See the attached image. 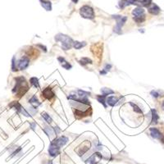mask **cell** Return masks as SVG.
<instances>
[{
	"instance_id": "obj_1",
	"label": "cell",
	"mask_w": 164,
	"mask_h": 164,
	"mask_svg": "<svg viewBox=\"0 0 164 164\" xmlns=\"http://www.w3.org/2000/svg\"><path fill=\"white\" fill-rule=\"evenodd\" d=\"M16 85L12 90V93L17 97H22L29 90V85L24 76H18L15 78Z\"/></svg>"
},
{
	"instance_id": "obj_2",
	"label": "cell",
	"mask_w": 164,
	"mask_h": 164,
	"mask_svg": "<svg viewBox=\"0 0 164 164\" xmlns=\"http://www.w3.org/2000/svg\"><path fill=\"white\" fill-rule=\"evenodd\" d=\"M55 40L57 42L62 43V48L63 50H69L73 47V40L70 36H68L67 35L59 33L55 36Z\"/></svg>"
},
{
	"instance_id": "obj_3",
	"label": "cell",
	"mask_w": 164,
	"mask_h": 164,
	"mask_svg": "<svg viewBox=\"0 0 164 164\" xmlns=\"http://www.w3.org/2000/svg\"><path fill=\"white\" fill-rule=\"evenodd\" d=\"M113 18H114L117 21V25L114 27V30L113 31L117 33V35H121L122 34V27L124 26V24L126 23V21H127V17H125V16H121V15H113Z\"/></svg>"
},
{
	"instance_id": "obj_4",
	"label": "cell",
	"mask_w": 164,
	"mask_h": 164,
	"mask_svg": "<svg viewBox=\"0 0 164 164\" xmlns=\"http://www.w3.org/2000/svg\"><path fill=\"white\" fill-rule=\"evenodd\" d=\"M80 14L82 17H84L85 19H94V9L92 8L91 7L85 5L83 6L80 9Z\"/></svg>"
},
{
	"instance_id": "obj_5",
	"label": "cell",
	"mask_w": 164,
	"mask_h": 164,
	"mask_svg": "<svg viewBox=\"0 0 164 164\" xmlns=\"http://www.w3.org/2000/svg\"><path fill=\"white\" fill-rule=\"evenodd\" d=\"M103 158V155L101 154L99 152H95L92 154L90 158H89L86 161L87 164H98L99 162Z\"/></svg>"
},
{
	"instance_id": "obj_6",
	"label": "cell",
	"mask_w": 164,
	"mask_h": 164,
	"mask_svg": "<svg viewBox=\"0 0 164 164\" xmlns=\"http://www.w3.org/2000/svg\"><path fill=\"white\" fill-rule=\"evenodd\" d=\"M67 141H68V138L67 136H62L59 137V138H57V139H54V140L51 141L50 143L53 144L54 145L58 146V148H61L62 146H64L67 143Z\"/></svg>"
},
{
	"instance_id": "obj_7",
	"label": "cell",
	"mask_w": 164,
	"mask_h": 164,
	"mask_svg": "<svg viewBox=\"0 0 164 164\" xmlns=\"http://www.w3.org/2000/svg\"><path fill=\"white\" fill-rule=\"evenodd\" d=\"M17 65H18V67L20 68V70H26L29 65H30V59L26 56H24L20 59L17 62Z\"/></svg>"
},
{
	"instance_id": "obj_8",
	"label": "cell",
	"mask_w": 164,
	"mask_h": 164,
	"mask_svg": "<svg viewBox=\"0 0 164 164\" xmlns=\"http://www.w3.org/2000/svg\"><path fill=\"white\" fill-rule=\"evenodd\" d=\"M90 148V141H85L84 143L82 144V145L79 147V149H77V153L79 156H82L84 155V153L88 151Z\"/></svg>"
},
{
	"instance_id": "obj_9",
	"label": "cell",
	"mask_w": 164,
	"mask_h": 164,
	"mask_svg": "<svg viewBox=\"0 0 164 164\" xmlns=\"http://www.w3.org/2000/svg\"><path fill=\"white\" fill-rule=\"evenodd\" d=\"M42 95L44 97L47 99H49V100H51L52 99H53L55 97V94L54 92L53 91V90H52L51 87H47L45 88L42 92Z\"/></svg>"
},
{
	"instance_id": "obj_10",
	"label": "cell",
	"mask_w": 164,
	"mask_h": 164,
	"mask_svg": "<svg viewBox=\"0 0 164 164\" xmlns=\"http://www.w3.org/2000/svg\"><path fill=\"white\" fill-rule=\"evenodd\" d=\"M49 153L52 157H56L60 153V148H58V146L54 145L53 144L50 143L49 148Z\"/></svg>"
},
{
	"instance_id": "obj_11",
	"label": "cell",
	"mask_w": 164,
	"mask_h": 164,
	"mask_svg": "<svg viewBox=\"0 0 164 164\" xmlns=\"http://www.w3.org/2000/svg\"><path fill=\"white\" fill-rule=\"evenodd\" d=\"M148 10H149V13L152 14V15H158L160 11H161L160 8H159L156 3H151L149 6Z\"/></svg>"
},
{
	"instance_id": "obj_12",
	"label": "cell",
	"mask_w": 164,
	"mask_h": 164,
	"mask_svg": "<svg viewBox=\"0 0 164 164\" xmlns=\"http://www.w3.org/2000/svg\"><path fill=\"white\" fill-rule=\"evenodd\" d=\"M132 15L134 16V18H137V17H144V10L143 8L141 7H137L132 11Z\"/></svg>"
},
{
	"instance_id": "obj_13",
	"label": "cell",
	"mask_w": 164,
	"mask_h": 164,
	"mask_svg": "<svg viewBox=\"0 0 164 164\" xmlns=\"http://www.w3.org/2000/svg\"><path fill=\"white\" fill-rule=\"evenodd\" d=\"M58 61L59 62V63L61 64V66L63 68H65L66 70H70L71 68L72 67V66L68 62H67L65 60V58H62V57H58Z\"/></svg>"
},
{
	"instance_id": "obj_14",
	"label": "cell",
	"mask_w": 164,
	"mask_h": 164,
	"mask_svg": "<svg viewBox=\"0 0 164 164\" xmlns=\"http://www.w3.org/2000/svg\"><path fill=\"white\" fill-rule=\"evenodd\" d=\"M149 131H150L151 136H152L153 139H161L162 134L158 129H157V128L155 127H152L149 129Z\"/></svg>"
},
{
	"instance_id": "obj_15",
	"label": "cell",
	"mask_w": 164,
	"mask_h": 164,
	"mask_svg": "<svg viewBox=\"0 0 164 164\" xmlns=\"http://www.w3.org/2000/svg\"><path fill=\"white\" fill-rule=\"evenodd\" d=\"M118 102V99L115 96H109V97L107 98L106 103L111 107H114Z\"/></svg>"
},
{
	"instance_id": "obj_16",
	"label": "cell",
	"mask_w": 164,
	"mask_h": 164,
	"mask_svg": "<svg viewBox=\"0 0 164 164\" xmlns=\"http://www.w3.org/2000/svg\"><path fill=\"white\" fill-rule=\"evenodd\" d=\"M151 116H152V119H151V124L155 125L157 124L158 122V119H159V117H158V113H157V111L155 109L151 110Z\"/></svg>"
},
{
	"instance_id": "obj_17",
	"label": "cell",
	"mask_w": 164,
	"mask_h": 164,
	"mask_svg": "<svg viewBox=\"0 0 164 164\" xmlns=\"http://www.w3.org/2000/svg\"><path fill=\"white\" fill-rule=\"evenodd\" d=\"M29 103H31L34 108H37V107L40 106V104H41V103L38 100V99H37V97L35 95H34L33 97L31 98V99L29 100Z\"/></svg>"
},
{
	"instance_id": "obj_18",
	"label": "cell",
	"mask_w": 164,
	"mask_h": 164,
	"mask_svg": "<svg viewBox=\"0 0 164 164\" xmlns=\"http://www.w3.org/2000/svg\"><path fill=\"white\" fill-rule=\"evenodd\" d=\"M41 2V5L46 10V11H51L52 10V3L50 1H46V0H42Z\"/></svg>"
},
{
	"instance_id": "obj_19",
	"label": "cell",
	"mask_w": 164,
	"mask_h": 164,
	"mask_svg": "<svg viewBox=\"0 0 164 164\" xmlns=\"http://www.w3.org/2000/svg\"><path fill=\"white\" fill-rule=\"evenodd\" d=\"M86 45L85 42H79V41H74L73 43V48L76 49H80L83 47H85Z\"/></svg>"
},
{
	"instance_id": "obj_20",
	"label": "cell",
	"mask_w": 164,
	"mask_h": 164,
	"mask_svg": "<svg viewBox=\"0 0 164 164\" xmlns=\"http://www.w3.org/2000/svg\"><path fill=\"white\" fill-rule=\"evenodd\" d=\"M100 91L101 93H102V94L104 95V96L109 95V94H113L115 93V92L113 91V90H111V89H108V88H102L100 90Z\"/></svg>"
},
{
	"instance_id": "obj_21",
	"label": "cell",
	"mask_w": 164,
	"mask_h": 164,
	"mask_svg": "<svg viewBox=\"0 0 164 164\" xmlns=\"http://www.w3.org/2000/svg\"><path fill=\"white\" fill-rule=\"evenodd\" d=\"M30 83L31 85H33L35 88H40V83H39V80L36 77H31L30 79Z\"/></svg>"
},
{
	"instance_id": "obj_22",
	"label": "cell",
	"mask_w": 164,
	"mask_h": 164,
	"mask_svg": "<svg viewBox=\"0 0 164 164\" xmlns=\"http://www.w3.org/2000/svg\"><path fill=\"white\" fill-rule=\"evenodd\" d=\"M80 64L82 65V66H85L87 64H92L93 62H92L91 59H90L89 58H80V60L79 61Z\"/></svg>"
},
{
	"instance_id": "obj_23",
	"label": "cell",
	"mask_w": 164,
	"mask_h": 164,
	"mask_svg": "<svg viewBox=\"0 0 164 164\" xmlns=\"http://www.w3.org/2000/svg\"><path fill=\"white\" fill-rule=\"evenodd\" d=\"M129 104H130V105L132 107V108H133L134 112H135V113H139V114H142V110L140 109V108L137 106L135 103H132V102H130V103H129Z\"/></svg>"
},
{
	"instance_id": "obj_24",
	"label": "cell",
	"mask_w": 164,
	"mask_h": 164,
	"mask_svg": "<svg viewBox=\"0 0 164 164\" xmlns=\"http://www.w3.org/2000/svg\"><path fill=\"white\" fill-rule=\"evenodd\" d=\"M96 98H97V100L100 103H102L104 108H107L106 101H105L106 96H104V95H97V97Z\"/></svg>"
},
{
	"instance_id": "obj_25",
	"label": "cell",
	"mask_w": 164,
	"mask_h": 164,
	"mask_svg": "<svg viewBox=\"0 0 164 164\" xmlns=\"http://www.w3.org/2000/svg\"><path fill=\"white\" fill-rule=\"evenodd\" d=\"M77 94H78V96L81 98H86L90 96V92L84 91V90H77Z\"/></svg>"
},
{
	"instance_id": "obj_26",
	"label": "cell",
	"mask_w": 164,
	"mask_h": 164,
	"mask_svg": "<svg viewBox=\"0 0 164 164\" xmlns=\"http://www.w3.org/2000/svg\"><path fill=\"white\" fill-rule=\"evenodd\" d=\"M130 5V3H129V1L128 0H121L120 2H119V8H125L126 7H127Z\"/></svg>"
},
{
	"instance_id": "obj_27",
	"label": "cell",
	"mask_w": 164,
	"mask_h": 164,
	"mask_svg": "<svg viewBox=\"0 0 164 164\" xmlns=\"http://www.w3.org/2000/svg\"><path fill=\"white\" fill-rule=\"evenodd\" d=\"M41 116H42L43 118L44 119L46 122H48V123H49V124L53 122V121H52V118L50 117V116H49V114H47L46 113H41Z\"/></svg>"
},
{
	"instance_id": "obj_28",
	"label": "cell",
	"mask_w": 164,
	"mask_h": 164,
	"mask_svg": "<svg viewBox=\"0 0 164 164\" xmlns=\"http://www.w3.org/2000/svg\"><path fill=\"white\" fill-rule=\"evenodd\" d=\"M44 132H45L48 135H53L54 134L53 129L52 127H49V126H45V128H44Z\"/></svg>"
},
{
	"instance_id": "obj_29",
	"label": "cell",
	"mask_w": 164,
	"mask_h": 164,
	"mask_svg": "<svg viewBox=\"0 0 164 164\" xmlns=\"http://www.w3.org/2000/svg\"><path fill=\"white\" fill-rule=\"evenodd\" d=\"M139 3L143 6L148 7L152 3V0H140V1H139Z\"/></svg>"
},
{
	"instance_id": "obj_30",
	"label": "cell",
	"mask_w": 164,
	"mask_h": 164,
	"mask_svg": "<svg viewBox=\"0 0 164 164\" xmlns=\"http://www.w3.org/2000/svg\"><path fill=\"white\" fill-rule=\"evenodd\" d=\"M16 58L13 57L12 60V71H17V65H16Z\"/></svg>"
},
{
	"instance_id": "obj_31",
	"label": "cell",
	"mask_w": 164,
	"mask_h": 164,
	"mask_svg": "<svg viewBox=\"0 0 164 164\" xmlns=\"http://www.w3.org/2000/svg\"><path fill=\"white\" fill-rule=\"evenodd\" d=\"M144 20H145V16L140 17H137V18H134V21H135V22H137V23H141V22H143Z\"/></svg>"
},
{
	"instance_id": "obj_32",
	"label": "cell",
	"mask_w": 164,
	"mask_h": 164,
	"mask_svg": "<svg viewBox=\"0 0 164 164\" xmlns=\"http://www.w3.org/2000/svg\"><path fill=\"white\" fill-rule=\"evenodd\" d=\"M150 94H151V95H152L153 97H154V98L159 97V95H160V94H158V92L155 91V90H153V91H151V93H150Z\"/></svg>"
},
{
	"instance_id": "obj_33",
	"label": "cell",
	"mask_w": 164,
	"mask_h": 164,
	"mask_svg": "<svg viewBox=\"0 0 164 164\" xmlns=\"http://www.w3.org/2000/svg\"><path fill=\"white\" fill-rule=\"evenodd\" d=\"M111 68H112V65H111V64H106V66H105L103 70H105L107 72H108V71H109L111 70Z\"/></svg>"
},
{
	"instance_id": "obj_34",
	"label": "cell",
	"mask_w": 164,
	"mask_h": 164,
	"mask_svg": "<svg viewBox=\"0 0 164 164\" xmlns=\"http://www.w3.org/2000/svg\"><path fill=\"white\" fill-rule=\"evenodd\" d=\"M53 131H54L55 133H56V135H57V134H58L59 132H60V131H61V130L59 129V127H58V126H54V127L53 128Z\"/></svg>"
},
{
	"instance_id": "obj_35",
	"label": "cell",
	"mask_w": 164,
	"mask_h": 164,
	"mask_svg": "<svg viewBox=\"0 0 164 164\" xmlns=\"http://www.w3.org/2000/svg\"><path fill=\"white\" fill-rule=\"evenodd\" d=\"M38 47H40V48H41V49H42L44 51L47 52V48H46L45 46L42 45V44H38Z\"/></svg>"
},
{
	"instance_id": "obj_36",
	"label": "cell",
	"mask_w": 164,
	"mask_h": 164,
	"mask_svg": "<svg viewBox=\"0 0 164 164\" xmlns=\"http://www.w3.org/2000/svg\"><path fill=\"white\" fill-rule=\"evenodd\" d=\"M107 71L105 70H103L100 71V75H106Z\"/></svg>"
},
{
	"instance_id": "obj_37",
	"label": "cell",
	"mask_w": 164,
	"mask_h": 164,
	"mask_svg": "<svg viewBox=\"0 0 164 164\" xmlns=\"http://www.w3.org/2000/svg\"><path fill=\"white\" fill-rule=\"evenodd\" d=\"M31 129H32V130H35V123H31Z\"/></svg>"
},
{
	"instance_id": "obj_38",
	"label": "cell",
	"mask_w": 164,
	"mask_h": 164,
	"mask_svg": "<svg viewBox=\"0 0 164 164\" xmlns=\"http://www.w3.org/2000/svg\"><path fill=\"white\" fill-rule=\"evenodd\" d=\"M160 140H161V142H162V143H163V144H164V136L161 137V139H160Z\"/></svg>"
},
{
	"instance_id": "obj_39",
	"label": "cell",
	"mask_w": 164,
	"mask_h": 164,
	"mask_svg": "<svg viewBox=\"0 0 164 164\" xmlns=\"http://www.w3.org/2000/svg\"><path fill=\"white\" fill-rule=\"evenodd\" d=\"M71 1H72V2L74 3H78V0H71Z\"/></svg>"
},
{
	"instance_id": "obj_40",
	"label": "cell",
	"mask_w": 164,
	"mask_h": 164,
	"mask_svg": "<svg viewBox=\"0 0 164 164\" xmlns=\"http://www.w3.org/2000/svg\"><path fill=\"white\" fill-rule=\"evenodd\" d=\"M48 164H53V162H52L51 160H49V161L48 162Z\"/></svg>"
},
{
	"instance_id": "obj_41",
	"label": "cell",
	"mask_w": 164,
	"mask_h": 164,
	"mask_svg": "<svg viewBox=\"0 0 164 164\" xmlns=\"http://www.w3.org/2000/svg\"><path fill=\"white\" fill-rule=\"evenodd\" d=\"M163 109H164V103H163Z\"/></svg>"
},
{
	"instance_id": "obj_42",
	"label": "cell",
	"mask_w": 164,
	"mask_h": 164,
	"mask_svg": "<svg viewBox=\"0 0 164 164\" xmlns=\"http://www.w3.org/2000/svg\"><path fill=\"white\" fill-rule=\"evenodd\" d=\"M40 1H42V0H40Z\"/></svg>"
}]
</instances>
